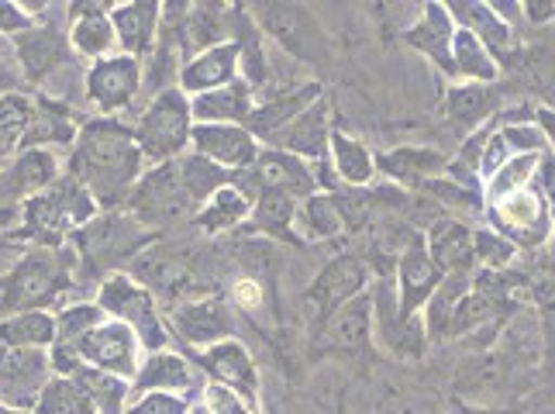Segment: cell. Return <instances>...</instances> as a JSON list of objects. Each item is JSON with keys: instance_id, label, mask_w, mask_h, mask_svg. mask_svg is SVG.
<instances>
[{"instance_id": "obj_1", "label": "cell", "mask_w": 555, "mask_h": 414, "mask_svg": "<svg viewBox=\"0 0 555 414\" xmlns=\"http://www.w3.org/2000/svg\"><path fill=\"white\" fill-rule=\"evenodd\" d=\"M139 156L142 153L135 148V142H131L125 128L98 121L83 131L80 153H76L73 166L101 200H114L118 194H125V186L131 180H135Z\"/></svg>"}, {"instance_id": "obj_2", "label": "cell", "mask_w": 555, "mask_h": 414, "mask_svg": "<svg viewBox=\"0 0 555 414\" xmlns=\"http://www.w3.org/2000/svg\"><path fill=\"white\" fill-rule=\"evenodd\" d=\"M490 224L496 235H504L514 249H539L552 238L555 215L539 186H525L518 194H507L501 200L487 204Z\"/></svg>"}, {"instance_id": "obj_3", "label": "cell", "mask_w": 555, "mask_h": 414, "mask_svg": "<svg viewBox=\"0 0 555 414\" xmlns=\"http://www.w3.org/2000/svg\"><path fill=\"white\" fill-rule=\"evenodd\" d=\"M362 284H366V262L359 256H338L332 259L324 273L311 284V290L304 294V318L314 325L324 328V322L341 308L349 305L352 297H359Z\"/></svg>"}, {"instance_id": "obj_4", "label": "cell", "mask_w": 555, "mask_h": 414, "mask_svg": "<svg viewBox=\"0 0 555 414\" xmlns=\"http://www.w3.org/2000/svg\"><path fill=\"white\" fill-rule=\"evenodd\" d=\"M90 211H93L90 194L80 183L66 180L28 204V229L46 238H55L66 229H73V224H80L83 218H90Z\"/></svg>"}, {"instance_id": "obj_5", "label": "cell", "mask_w": 555, "mask_h": 414, "mask_svg": "<svg viewBox=\"0 0 555 414\" xmlns=\"http://www.w3.org/2000/svg\"><path fill=\"white\" fill-rule=\"evenodd\" d=\"M194 204H197V197L186 186L180 163L163 166L152 177H145L135 194V211L145 221H177L194 211Z\"/></svg>"}, {"instance_id": "obj_6", "label": "cell", "mask_w": 555, "mask_h": 414, "mask_svg": "<svg viewBox=\"0 0 555 414\" xmlns=\"http://www.w3.org/2000/svg\"><path fill=\"white\" fill-rule=\"evenodd\" d=\"M186 104L177 90H166L163 98L149 107V115L142 118L139 128V148L149 159L173 156L186 142Z\"/></svg>"}, {"instance_id": "obj_7", "label": "cell", "mask_w": 555, "mask_h": 414, "mask_svg": "<svg viewBox=\"0 0 555 414\" xmlns=\"http://www.w3.org/2000/svg\"><path fill=\"white\" fill-rule=\"evenodd\" d=\"M400 322H417V308H425L446 273L435 267V259L425 246V238H411L408 249L400 253Z\"/></svg>"}, {"instance_id": "obj_8", "label": "cell", "mask_w": 555, "mask_h": 414, "mask_svg": "<svg viewBox=\"0 0 555 414\" xmlns=\"http://www.w3.org/2000/svg\"><path fill=\"white\" fill-rule=\"evenodd\" d=\"M452 17L459 28L473 31L476 39H480L490 55L501 66L514 63V55H518V35H514V28L504 22L501 14L493 11V4H480V0H463V4H449Z\"/></svg>"}, {"instance_id": "obj_9", "label": "cell", "mask_w": 555, "mask_h": 414, "mask_svg": "<svg viewBox=\"0 0 555 414\" xmlns=\"http://www.w3.org/2000/svg\"><path fill=\"white\" fill-rule=\"evenodd\" d=\"M73 352H80L83 360L98 363L111 373H121V376L135 373V335L121 322L90 328L80 342L73 346Z\"/></svg>"}, {"instance_id": "obj_10", "label": "cell", "mask_w": 555, "mask_h": 414, "mask_svg": "<svg viewBox=\"0 0 555 414\" xmlns=\"http://www.w3.org/2000/svg\"><path fill=\"white\" fill-rule=\"evenodd\" d=\"M455 17L449 11V4H425L421 11L417 25L408 28V46L425 52L431 63H438V69L446 73V77H455V66H452V39H455Z\"/></svg>"}, {"instance_id": "obj_11", "label": "cell", "mask_w": 555, "mask_h": 414, "mask_svg": "<svg viewBox=\"0 0 555 414\" xmlns=\"http://www.w3.org/2000/svg\"><path fill=\"white\" fill-rule=\"evenodd\" d=\"M101 305L114 314L128 318L131 325L142 332V338L149 342V349H159L163 346V332H159V322L156 314H152V300H149V290L135 287L131 280L125 276H114L104 284L101 290Z\"/></svg>"}, {"instance_id": "obj_12", "label": "cell", "mask_w": 555, "mask_h": 414, "mask_svg": "<svg viewBox=\"0 0 555 414\" xmlns=\"http://www.w3.org/2000/svg\"><path fill=\"white\" fill-rule=\"evenodd\" d=\"M425 246L435 259V267L442 270L446 276L449 273H473L476 267V238H473V229L455 218H446L431 224V232L425 238Z\"/></svg>"}, {"instance_id": "obj_13", "label": "cell", "mask_w": 555, "mask_h": 414, "mask_svg": "<svg viewBox=\"0 0 555 414\" xmlns=\"http://www.w3.org/2000/svg\"><path fill=\"white\" fill-rule=\"evenodd\" d=\"M245 180H253V191L259 194H270V191H280V194H311L314 191V177L308 173V166H304L297 156L291 153H266L253 163V173Z\"/></svg>"}, {"instance_id": "obj_14", "label": "cell", "mask_w": 555, "mask_h": 414, "mask_svg": "<svg viewBox=\"0 0 555 414\" xmlns=\"http://www.w3.org/2000/svg\"><path fill=\"white\" fill-rule=\"evenodd\" d=\"M273 145L280 153H291V156H304V159H321L328 153L332 135H328V107L314 104L308 107L297 121L286 125L280 135L273 139Z\"/></svg>"}, {"instance_id": "obj_15", "label": "cell", "mask_w": 555, "mask_h": 414, "mask_svg": "<svg viewBox=\"0 0 555 414\" xmlns=\"http://www.w3.org/2000/svg\"><path fill=\"white\" fill-rule=\"evenodd\" d=\"M318 93H321V87H318V83H308V87H300V90H294V93H280V98H273L270 104L256 107L253 115L245 118L248 135H259V139H266V142H273L286 125L297 121V118L304 115V111H308V107L314 104Z\"/></svg>"}, {"instance_id": "obj_16", "label": "cell", "mask_w": 555, "mask_h": 414, "mask_svg": "<svg viewBox=\"0 0 555 414\" xmlns=\"http://www.w3.org/2000/svg\"><path fill=\"white\" fill-rule=\"evenodd\" d=\"M46 380V355L38 349H11L0 360V398L4 404H31L28 393Z\"/></svg>"}, {"instance_id": "obj_17", "label": "cell", "mask_w": 555, "mask_h": 414, "mask_svg": "<svg viewBox=\"0 0 555 414\" xmlns=\"http://www.w3.org/2000/svg\"><path fill=\"white\" fill-rule=\"evenodd\" d=\"M194 142L204 153V159H215L224 166H248L256 163V139L245 128L235 125H201L194 131Z\"/></svg>"}, {"instance_id": "obj_18", "label": "cell", "mask_w": 555, "mask_h": 414, "mask_svg": "<svg viewBox=\"0 0 555 414\" xmlns=\"http://www.w3.org/2000/svg\"><path fill=\"white\" fill-rule=\"evenodd\" d=\"M449 163L438 148H393L383 153L376 166L400 183H431L438 173H449Z\"/></svg>"}, {"instance_id": "obj_19", "label": "cell", "mask_w": 555, "mask_h": 414, "mask_svg": "<svg viewBox=\"0 0 555 414\" xmlns=\"http://www.w3.org/2000/svg\"><path fill=\"white\" fill-rule=\"evenodd\" d=\"M173 325L180 328L183 338L197 346H207V342H218L228 332H232V318H228V308L221 300H194V305H183L173 318Z\"/></svg>"}, {"instance_id": "obj_20", "label": "cell", "mask_w": 555, "mask_h": 414, "mask_svg": "<svg viewBox=\"0 0 555 414\" xmlns=\"http://www.w3.org/2000/svg\"><path fill=\"white\" fill-rule=\"evenodd\" d=\"M139 90V66L135 60H107L90 73V93L104 111H114L131 101V93Z\"/></svg>"}, {"instance_id": "obj_21", "label": "cell", "mask_w": 555, "mask_h": 414, "mask_svg": "<svg viewBox=\"0 0 555 414\" xmlns=\"http://www.w3.org/2000/svg\"><path fill=\"white\" fill-rule=\"evenodd\" d=\"M370 325H373V300L359 294L324 322V338L338 349L356 352L370 342Z\"/></svg>"}, {"instance_id": "obj_22", "label": "cell", "mask_w": 555, "mask_h": 414, "mask_svg": "<svg viewBox=\"0 0 555 414\" xmlns=\"http://www.w3.org/2000/svg\"><path fill=\"white\" fill-rule=\"evenodd\" d=\"M60 284H63L60 267H55V262L46 259V256H31V259H25V267L14 273V280H11V294L4 297V305H8V308L35 305V300L52 297Z\"/></svg>"}, {"instance_id": "obj_23", "label": "cell", "mask_w": 555, "mask_h": 414, "mask_svg": "<svg viewBox=\"0 0 555 414\" xmlns=\"http://www.w3.org/2000/svg\"><path fill=\"white\" fill-rule=\"evenodd\" d=\"M452 66H455V77L463 83L490 87L496 77H501V63H496L490 55V49L466 28H459L455 39H452Z\"/></svg>"}, {"instance_id": "obj_24", "label": "cell", "mask_w": 555, "mask_h": 414, "mask_svg": "<svg viewBox=\"0 0 555 414\" xmlns=\"http://www.w3.org/2000/svg\"><path fill=\"white\" fill-rule=\"evenodd\" d=\"M496 107V93L483 83H455L449 90V101H446V115L452 121H459L463 128H483L487 121H493Z\"/></svg>"}, {"instance_id": "obj_25", "label": "cell", "mask_w": 555, "mask_h": 414, "mask_svg": "<svg viewBox=\"0 0 555 414\" xmlns=\"http://www.w3.org/2000/svg\"><path fill=\"white\" fill-rule=\"evenodd\" d=\"M238 52H242L238 42H228V46L201 52L197 60L183 69V87L186 90H210V87L228 83V80H232V73H235Z\"/></svg>"}, {"instance_id": "obj_26", "label": "cell", "mask_w": 555, "mask_h": 414, "mask_svg": "<svg viewBox=\"0 0 555 414\" xmlns=\"http://www.w3.org/2000/svg\"><path fill=\"white\" fill-rule=\"evenodd\" d=\"M204 363L210 373L221 376L224 387L242 390L248 401L256 398V370H253V360H248L238 342H218L204 355Z\"/></svg>"}, {"instance_id": "obj_27", "label": "cell", "mask_w": 555, "mask_h": 414, "mask_svg": "<svg viewBox=\"0 0 555 414\" xmlns=\"http://www.w3.org/2000/svg\"><path fill=\"white\" fill-rule=\"evenodd\" d=\"M194 115L204 121H245L253 115V98H248L245 83H228L215 93H204V98L194 104Z\"/></svg>"}, {"instance_id": "obj_28", "label": "cell", "mask_w": 555, "mask_h": 414, "mask_svg": "<svg viewBox=\"0 0 555 414\" xmlns=\"http://www.w3.org/2000/svg\"><path fill=\"white\" fill-rule=\"evenodd\" d=\"M542 163H545V156H514V159H507V163L483 183V200L493 204V200H501V197H507V194L525 191V186H531L534 173L542 169Z\"/></svg>"}, {"instance_id": "obj_29", "label": "cell", "mask_w": 555, "mask_h": 414, "mask_svg": "<svg viewBox=\"0 0 555 414\" xmlns=\"http://www.w3.org/2000/svg\"><path fill=\"white\" fill-rule=\"evenodd\" d=\"M49 180H52V159L46 153H28L8 177H0V200L38 191V186L49 183Z\"/></svg>"}, {"instance_id": "obj_30", "label": "cell", "mask_w": 555, "mask_h": 414, "mask_svg": "<svg viewBox=\"0 0 555 414\" xmlns=\"http://www.w3.org/2000/svg\"><path fill=\"white\" fill-rule=\"evenodd\" d=\"M38 414H98V404L90 401L83 384L76 380H52L38 401Z\"/></svg>"}, {"instance_id": "obj_31", "label": "cell", "mask_w": 555, "mask_h": 414, "mask_svg": "<svg viewBox=\"0 0 555 414\" xmlns=\"http://www.w3.org/2000/svg\"><path fill=\"white\" fill-rule=\"evenodd\" d=\"M114 28H118L125 49L142 52L152 46V28H156V4H128L114 11Z\"/></svg>"}, {"instance_id": "obj_32", "label": "cell", "mask_w": 555, "mask_h": 414, "mask_svg": "<svg viewBox=\"0 0 555 414\" xmlns=\"http://www.w3.org/2000/svg\"><path fill=\"white\" fill-rule=\"evenodd\" d=\"M304 229L311 238H335L349 229L346 215H341V200L338 194H318L304 204Z\"/></svg>"}, {"instance_id": "obj_33", "label": "cell", "mask_w": 555, "mask_h": 414, "mask_svg": "<svg viewBox=\"0 0 555 414\" xmlns=\"http://www.w3.org/2000/svg\"><path fill=\"white\" fill-rule=\"evenodd\" d=\"M242 218H248V200H245V194L235 191V186H221V191L210 197V204L204 207L201 229H207V232H224V229H235Z\"/></svg>"}, {"instance_id": "obj_34", "label": "cell", "mask_w": 555, "mask_h": 414, "mask_svg": "<svg viewBox=\"0 0 555 414\" xmlns=\"http://www.w3.org/2000/svg\"><path fill=\"white\" fill-rule=\"evenodd\" d=\"M332 148H335V166H338V173L346 177V183L362 186V183L373 180L376 159L356 139H349V135H332Z\"/></svg>"}, {"instance_id": "obj_35", "label": "cell", "mask_w": 555, "mask_h": 414, "mask_svg": "<svg viewBox=\"0 0 555 414\" xmlns=\"http://www.w3.org/2000/svg\"><path fill=\"white\" fill-rule=\"evenodd\" d=\"M76 380L83 384V390L90 393V401L98 404V414H118L125 404V384L114 373H101V370H76Z\"/></svg>"}, {"instance_id": "obj_36", "label": "cell", "mask_w": 555, "mask_h": 414, "mask_svg": "<svg viewBox=\"0 0 555 414\" xmlns=\"http://www.w3.org/2000/svg\"><path fill=\"white\" fill-rule=\"evenodd\" d=\"M31 128V104L25 98H4L0 101V159L22 142V135Z\"/></svg>"}, {"instance_id": "obj_37", "label": "cell", "mask_w": 555, "mask_h": 414, "mask_svg": "<svg viewBox=\"0 0 555 414\" xmlns=\"http://www.w3.org/2000/svg\"><path fill=\"white\" fill-rule=\"evenodd\" d=\"M0 338L8 346L17 349H28V346H42L52 338V322L46 314H25V318H14V322L0 325Z\"/></svg>"}, {"instance_id": "obj_38", "label": "cell", "mask_w": 555, "mask_h": 414, "mask_svg": "<svg viewBox=\"0 0 555 414\" xmlns=\"http://www.w3.org/2000/svg\"><path fill=\"white\" fill-rule=\"evenodd\" d=\"M256 224L266 232H286L294 221V197L291 194H280V191H270V194H259V204L253 211Z\"/></svg>"}, {"instance_id": "obj_39", "label": "cell", "mask_w": 555, "mask_h": 414, "mask_svg": "<svg viewBox=\"0 0 555 414\" xmlns=\"http://www.w3.org/2000/svg\"><path fill=\"white\" fill-rule=\"evenodd\" d=\"M73 42L80 52H90V55H101L114 46V28L104 14H87L76 22L73 28Z\"/></svg>"}, {"instance_id": "obj_40", "label": "cell", "mask_w": 555, "mask_h": 414, "mask_svg": "<svg viewBox=\"0 0 555 414\" xmlns=\"http://www.w3.org/2000/svg\"><path fill=\"white\" fill-rule=\"evenodd\" d=\"M186 384H190V370L177 355H152L139 380V387H186Z\"/></svg>"}, {"instance_id": "obj_41", "label": "cell", "mask_w": 555, "mask_h": 414, "mask_svg": "<svg viewBox=\"0 0 555 414\" xmlns=\"http://www.w3.org/2000/svg\"><path fill=\"white\" fill-rule=\"evenodd\" d=\"M473 238H476V262H480L483 270H504L507 262L518 256V249H514L504 235H496L493 229L473 232Z\"/></svg>"}, {"instance_id": "obj_42", "label": "cell", "mask_w": 555, "mask_h": 414, "mask_svg": "<svg viewBox=\"0 0 555 414\" xmlns=\"http://www.w3.org/2000/svg\"><path fill=\"white\" fill-rule=\"evenodd\" d=\"M22 55L31 73H46L60 63V39L52 31H31L28 39H22Z\"/></svg>"}, {"instance_id": "obj_43", "label": "cell", "mask_w": 555, "mask_h": 414, "mask_svg": "<svg viewBox=\"0 0 555 414\" xmlns=\"http://www.w3.org/2000/svg\"><path fill=\"white\" fill-rule=\"evenodd\" d=\"M215 4H201L190 14V42L194 46H210L221 39V25H224V14H215Z\"/></svg>"}, {"instance_id": "obj_44", "label": "cell", "mask_w": 555, "mask_h": 414, "mask_svg": "<svg viewBox=\"0 0 555 414\" xmlns=\"http://www.w3.org/2000/svg\"><path fill=\"white\" fill-rule=\"evenodd\" d=\"M207 404L215 414H259L256 401L238 398V393L232 387H224V384H210L207 387Z\"/></svg>"}, {"instance_id": "obj_45", "label": "cell", "mask_w": 555, "mask_h": 414, "mask_svg": "<svg viewBox=\"0 0 555 414\" xmlns=\"http://www.w3.org/2000/svg\"><path fill=\"white\" fill-rule=\"evenodd\" d=\"M186 404L180 398H169V393H156V398H145L131 414H183Z\"/></svg>"}, {"instance_id": "obj_46", "label": "cell", "mask_w": 555, "mask_h": 414, "mask_svg": "<svg viewBox=\"0 0 555 414\" xmlns=\"http://www.w3.org/2000/svg\"><path fill=\"white\" fill-rule=\"evenodd\" d=\"M232 297H235V305H238L242 311H256V308L262 305V287L256 284V280H238L235 290H232Z\"/></svg>"}, {"instance_id": "obj_47", "label": "cell", "mask_w": 555, "mask_h": 414, "mask_svg": "<svg viewBox=\"0 0 555 414\" xmlns=\"http://www.w3.org/2000/svg\"><path fill=\"white\" fill-rule=\"evenodd\" d=\"M521 11L531 25H548L555 17V0H525Z\"/></svg>"}, {"instance_id": "obj_48", "label": "cell", "mask_w": 555, "mask_h": 414, "mask_svg": "<svg viewBox=\"0 0 555 414\" xmlns=\"http://www.w3.org/2000/svg\"><path fill=\"white\" fill-rule=\"evenodd\" d=\"M542 194L552 207V215H555V156H548L542 163Z\"/></svg>"}, {"instance_id": "obj_49", "label": "cell", "mask_w": 555, "mask_h": 414, "mask_svg": "<svg viewBox=\"0 0 555 414\" xmlns=\"http://www.w3.org/2000/svg\"><path fill=\"white\" fill-rule=\"evenodd\" d=\"M534 125H539V128L545 131L548 145H555V111H548V107H539V111H534Z\"/></svg>"}, {"instance_id": "obj_50", "label": "cell", "mask_w": 555, "mask_h": 414, "mask_svg": "<svg viewBox=\"0 0 555 414\" xmlns=\"http://www.w3.org/2000/svg\"><path fill=\"white\" fill-rule=\"evenodd\" d=\"M0 25H4V28H22V25H25V17L17 14V8L0 4Z\"/></svg>"}, {"instance_id": "obj_51", "label": "cell", "mask_w": 555, "mask_h": 414, "mask_svg": "<svg viewBox=\"0 0 555 414\" xmlns=\"http://www.w3.org/2000/svg\"><path fill=\"white\" fill-rule=\"evenodd\" d=\"M0 414H11V411H4V407H0Z\"/></svg>"}, {"instance_id": "obj_52", "label": "cell", "mask_w": 555, "mask_h": 414, "mask_svg": "<svg viewBox=\"0 0 555 414\" xmlns=\"http://www.w3.org/2000/svg\"><path fill=\"white\" fill-rule=\"evenodd\" d=\"M194 414H204V411H194Z\"/></svg>"}]
</instances>
